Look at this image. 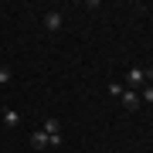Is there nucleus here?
Here are the masks:
<instances>
[{"mask_svg": "<svg viewBox=\"0 0 153 153\" xmlns=\"http://www.w3.org/2000/svg\"><path fill=\"white\" fill-rule=\"evenodd\" d=\"M143 85H150V82H146V68H129V71H126V88L140 92Z\"/></svg>", "mask_w": 153, "mask_h": 153, "instance_id": "f257e3e1", "label": "nucleus"}, {"mask_svg": "<svg viewBox=\"0 0 153 153\" xmlns=\"http://www.w3.org/2000/svg\"><path fill=\"white\" fill-rule=\"evenodd\" d=\"M119 99H123V109H129V112H133V109H140V102H143V99H140V92H133V88H126Z\"/></svg>", "mask_w": 153, "mask_h": 153, "instance_id": "f03ea898", "label": "nucleus"}, {"mask_svg": "<svg viewBox=\"0 0 153 153\" xmlns=\"http://www.w3.org/2000/svg\"><path fill=\"white\" fill-rule=\"evenodd\" d=\"M61 24H65V21H61L58 10H48V14H44V27H48V31H61Z\"/></svg>", "mask_w": 153, "mask_h": 153, "instance_id": "7ed1b4c3", "label": "nucleus"}, {"mask_svg": "<svg viewBox=\"0 0 153 153\" xmlns=\"http://www.w3.org/2000/svg\"><path fill=\"white\" fill-rule=\"evenodd\" d=\"M41 129H44V136H48V140H51V136H61V123H58V119H44Z\"/></svg>", "mask_w": 153, "mask_h": 153, "instance_id": "20e7f679", "label": "nucleus"}, {"mask_svg": "<svg viewBox=\"0 0 153 153\" xmlns=\"http://www.w3.org/2000/svg\"><path fill=\"white\" fill-rule=\"evenodd\" d=\"M0 123L14 129V126H21V112H17V109H4V116H0Z\"/></svg>", "mask_w": 153, "mask_h": 153, "instance_id": "39448f33", "label": "nucleus"}, {"mask_svg": "<svg viewBox=\"0 0 153 153\" xmlns=\"http://www.w3.org/2000/svg\"><path fill=\"white\" fill-rule=\"evenodd\" d=\"M31 146H34V150H44V146H48V136H44V129H34V133H31Z\"/></svg>", "mask_w": 153, "mask_h": 153, "instance_id": "423d86ee", "label": "nucleus"}, {"mask_svg": "<svg viewBox=\"0 0 153 153\" xmlns=\"http://www.w3.org/2000/svg\"><path fill=\"white\" fill-rule=\"evenodd\" d=\"M10 78H14V71L7 65H0V85H10Z\"/></svg>", "mask_w": 153, "mask_h": 153, "instance_id": "0eeeda50", "label": "nucleus"}, {"mask_svg": "<svg viewBox=\"0 0 153 153\" xmlns=\"http://www.w3.org/2000/svg\"><path fill=\"white\" fill-rule=\"evenodd\" d=\"M140 99H146V102H153V82H150V85H143V88H140Z\"/></svg>", "mask_w": 153, "mask_h": 153, "instance_id": "6e6552de", "label": "nucleus"}, {"mask_svg": "<svg viewBox=\"0 0 153 153\" xmlns=\"http://www.w3.org/2000/svg\"><path fill=\"white\" fill-rule=\"evenodd\" d=\"M123 92H126V85H119V82H112V85H109V95H116V99H119Z\"/></svg>", "mask_w": 153, "mask_h": 153, "instance_id": "1a4fd4ad", "label": "nucleus"}, {"mask_svg": "<svg viewBox=\"0 0 153 153\" xmlns=\"http://www.w3.org/2000/svg\"><path fill=\"white\" fill-rule=\"evenodd\" d=\"M0 116H4V112H0Z\"/></svg>", "mask_w": 153, "mask_h": 153, "instance_id": "9d476101", "label": "nucleus"}]
</instances>
